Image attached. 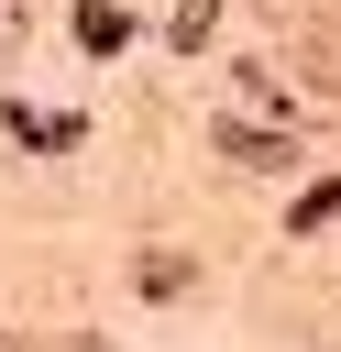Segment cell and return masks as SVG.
<instances>
[{
	"instance_id": "obj_1",
	"label": "cell",
	"mask_w": 341,
	"mask_h": 352,
	"mask_svg": "<svg viewBox=\"0 0 341 352\" xmlns=\"http://www.w3.org/2000/svg\"><path fill=\"white\" fill-rule=\"evenodd\" d=\"M330 220H341V176H330V187H308V198H297V231H330Z\"/></svg>"
}]
</instances>
